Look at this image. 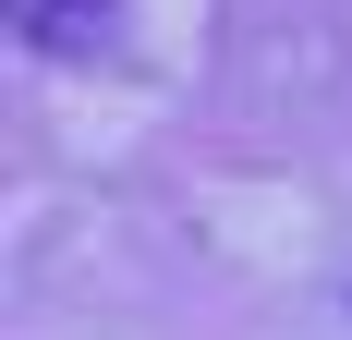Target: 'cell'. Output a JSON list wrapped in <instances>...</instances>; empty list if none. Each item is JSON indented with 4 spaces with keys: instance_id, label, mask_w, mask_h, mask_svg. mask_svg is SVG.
Wrapping results in <instances>:
<instances>
[{
    "instance_id": "obj_1",
    "label": "cell",
    "mask_w": 352,
    "mask_h": 340,
    "mask_svg": "<svg viewBox=\"0 0 352 340\" xmlns=\"http://www.w3.org/2000/svg\"><path fill=\"white\" fill-rule=\"evenodd\" d=\"M109 25H122V0H12V36H25V49H49V61L109 49Z\"/></svg>"
}]
</instances>
